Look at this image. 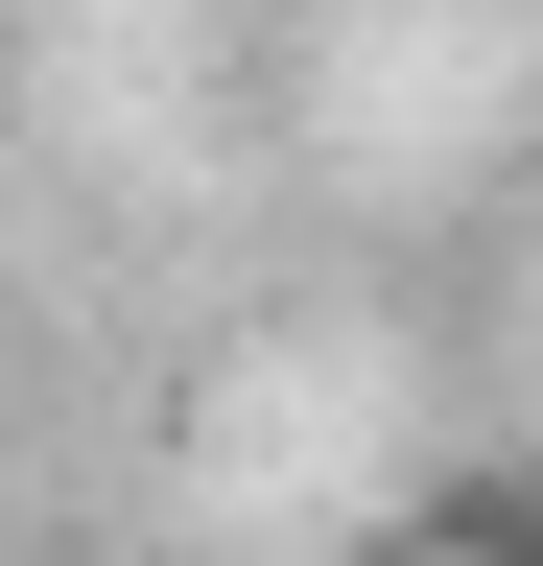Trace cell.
I'll list each match as a JSON object with an SVG mask.
<instances>
[]
</instances>
